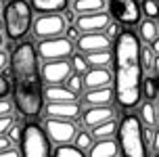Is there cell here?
<instances>
[{"instance_id":"6da1fadb","label":"cell","mask_w":159,"mask_h":157,"mask_svg":"<svg viewBox=\"0 0 159 157\" xmlns=\"http://www.w3.org/2000/svg\"><path fill=\"white\" fill-rule=\"evenodd\" d=\"M11 80L13 101L17 111L27 119L38 118L44 111V88L42 71L38 65V53L32 42H21L11 55Z\"/></svg>"},{"instance_id":"7a4b0ae2","label":"cell","mask_w":159,"mask_h":157,"mask_svg":"<svg viewBox=\"0 0 159 157\" xmlns=\"http://www.w3.org/2000/svg\"><path fill=\"white\" fill-rule=\"evenodd\" d=\"M143 46L132 30H124L115 40L113 63H115V101L121 109H134L143 92Z\"/></svg>"},{"instance_id":"3957f363","label":"cell","mask_w":159,"mask_h":157,"mask_svg":"<svg viewBox=\"0 0 159 157\" xmlns=\"http://www.w3.org/2000/svg\"><path fill=\"white\" fill-rule=\"evenodd\" d=\"M32 4L27 0H8L2 11V21H4V31L11 42L23 40L30 34L32 27Z\"/></svg>"},{"instance_id":"277c9868","label":"cell","mask_w":159,"mask_h":157,"mask_svg":"<svg viewBox=\"0 0 159 157\" xmlns=\"http://www.w3.org/2000/svg\"><path fill=\"white\" fill-rule=\"evenodd\" d=\"M144 130L140 119L128 113L119 124V151L121 157H147L144 151Z\"/></svg>"},{"instance_id":"5b68a950","label":"cell","mask_w":159,"mask_h":157,"mask_svg":"<svg viewBox=\"0 0 159 157\" xmlns=\"http://www.w3.org/2000/svg\"><path fill=\"white\" fill-rule=\"evenodd\" d=\"M21 157H50V141L44 126L25 124L21 132Z\"/></svg>"},{"instance_id":"8992f818","label":"cell","mask_w":159,"mask_h":157,"mask_svg":"<svg viewBox=\"0 0 159 157\" xmlns=\"http://www.w3.org/2000/svg\"><path fill=\"white\" fill-rule=\"evenodd\" d=\"M36 53L42 61H63L67 57H73V42L65 36L59 38H48L40 40V44L36 46Z\"/></svg>"},{"instance_id":"52a82bcc","label":"cell","mask_w":159,"mask_h":157,"mask_svg":"<svg viewBox=\"0 0 159 157\" xmlns=\"http://www.w3.org/2000/svg\"><path fill=\"white\" fill-rule=\"evenodd\" d=\"M109 15L121 25H138L140 23V4L138 0H109Z\"/></svg>"},{"instance_id":"ba28073f","label":"cell","mask_w":159,"mask_h":157,"mask_svg":"<svg viewBox=\"0 0 159 157\" xmlns=\"http://www.w3.org/2000/svg\"><path fill=\"white\" fill-rule=\"evenodd\" d=\"M67 30V19L59 13H48V15H40L34 21V34L40 40L48 38H59L63 36V31Z\"/></svg>"},{"instance_id":"9c48e42d","label":"cell","mask_w":159,"mask_h":157,"mask_svg":"<svg viewBox=\"0 0 159 157\" xmlns=\"http://www.w3.org/2000/svg\"><path fill=\"white\" fill-rule=\"evenodd\" d=\"M44 130H46L48 138L57 145H69V142L75 138V126L67 119H55V118H48L44 122Z\"/></svg>"},{"instance_id":"30bf717a","label":"cell","mask_w":159,"mask_h":157,"mask_svg":"<svg viewBox=\"0 0 159 157\" xmlns=\"http://www.w3.org/2000/svg\"><path fill=\"white\" fill-rule=\"evenodd\" d=\"M71 63L69 61H48L42 67V78L46 80V84L50 86H61L63 82L71 78Z\"/></svg>"},{"instance_id":"8fae6325","label":"cell","mask_w":159,"mask_h":157,"mask_svg":"<svg viewBox=\"0 0 159 157\" xmlns=\"http://www.w3.org/2000/svg\"><path fill=\"white\" fill-rule=\"evenodd\" d=\"M111 25V15L109 13H90V15H78L75 17V27L80 34H96L103 31Z\"/></svg>"},{"instance_id":"7c38bea8","label":"cell","mask_w":159,"mask_h":157,"mask_svg":"<svg viewBox=\"0 0 159 157\" xmlns=\"http://www.w3.org/2000/svg\"><path fill=\"white\" fill-rule=\"evenodd\" d=\"M75 46L82 50V53H98V50H109L111 46V38L109 36H105L101 31H96V34H82L78 40H75Z\"/></svg>"},{"instance_id":"4fadbf2b","label":"cell","mask_w":159,"mask_h":157,"mask_svg":"<svg viewBox=\"0 0 159 157\" xmlns=\"http://www.w3.org/2000/svg\"><path fill=\"white\" fill-rule=\"evenodd\" d=\"M44 113L48 118H55V119H78L80 113H82V107H80L78 101H69V103H48L44 107Z\"/></svg>"},{"instance_id":"5bb4252c","label":"cell","mask_w":159,"mask_h":157,"mask_svg":"<svg viewBox=\"0 0 159 157\" xmlns=\"http://www.w3.org/2000/svg\"><path fill=\"white\" fill-rule=\"evenodd\" d=\"M111 119H115V113L111 107H90V109L82 111V122L88 128H96V126L111 122Z\"/></svg>"},{"instance_id":"9a60e30c","label":"cell","mask_w":159,"mask_h":157,"mask_svg":"<svg viewBox=\"0 0 159 157\" xmlns=\"http://www.w3.org/2000/svg\"><path fill=\"white\" fill-rule=\"evenodd\" d=\"M115 99V90L111 86L105 88H92L84 94V101L90 105V107H109Z\"/></svg>"},{"instance_id":"2e32d148","label":"cell","mask_w":159,"mask_h":157,"mask_svg":"<svg viewBox=\"0 0 159 157\" xmlns=\"http://www.w3.org/2000/svg\"><path fill=\"white\" fill-rule=\"evenodd\" d=\"M109 82H111V73L105 67H92V69H88L84 73V84L88 86V90L105 88V86H109Z\"/></svg>"},{"instance_id":"e0dca14e","label":"cell","mask_w":159,"mask_h":157,"mask_svg":"<svg viewBox=\"0 0 159 157\" xmlns=\"http://www.w3.org/2000/svg\"><path fill=\"white\" fill-rule=\"evenodd\" d=\"M88 157H117L119 145L113 138H105V141H96V145L90 147Z\"/></svg>"},{"instance_id":"ac0fdd59","label":"cell","mask_w":159,"mask_h":157,"mask_svg":"<svg viewBox=\"0 0 159 157\" xmlns=\"http://www.w3.org/2000/svg\"><path fill=\"white\" fill-rule=\"evenodd\" d=\"M67 4H69V0H32V8L36 13H42V15L65 11Z\"/></svg>"},{"instance_id":"d6986e66","label":"cell","mask_w":159,"mask_h":157,"mask_svg":"<svg viewBox=\"0 0 159 157\" xmlns=\"http://www.w3.org/2000/svg\"><path fill=\"white\" fill-rule=\"evenodd\" d=\"M44 96H46L50 103H69V101H75V92H71L67 86H46Z\"/></svg>"},{"instance_id":"ffe728a7","label":"cell","mask_w":159,"mask_h":157,"mask_svg":"<svg viewBox=\"0 0 159 157\" xmlns=\"http://www.w3.org/2000/svg\"><path fill=\"white\" fill-rule=\"evenodd\" d=\"M105 8V0H73V11L80 15L101 13Z\"/></svg>"},{"instance_id":"44dd1931","label":"cell","mask_w":159,"mask_h":157,"mask_svg":"<svg viewBox=\"0 0 159 157\" xmlns=\"http://www.w3.org/2000/svg\"><path fill=\"white\" fill-rule=\"evenodd\" d=\"M138 34L144 42H153L155 38H159V25L153 19H144L138 23Z\"/></svg>"},{"instance_id":"7402d4cb","label":"cell","mask_w":159,"mask_h":157,"mask_svg":"<svg viewBox=\"0 0 159 157\" xmlns=\"http://www.w3.org/2000/svg\"><path fill=\"white\" fill-rule=\"evenodd\" d=\"M115 132H119V130H117V124H115V119H111V122H105V124L92 128V136H96V141L113 138V136H115Z\"/></svg>"},{"instance_id":"603a6c76","label":"cell","mask_w":159,"mask_h":157,"mask_svg":"<svg viewBox=\"0 0 159 157\" xmlns=\"http://www.w3.org/2000/svg\"><path fill=\"white\" fill-rule=\"evenodd\" d=\"M86 59L92 67H105V65H109V63L113 61V53L111 50H98V53L86 55Z\"/></svg>"},{"instance_id":"cb8c5ba5","label":"cell","mask_w":159,"mask_h":157,"mask_svg":"<svg viewBox=\"0 0 159 157\" xmlns=\"http://www.w3.org/2000/svg\"><path fill=\"white\" fill-rule=\"evenodd\" d=\"M140 119H143L149 128H153V126L157 124V115H155V107H153V103L147 101V103L140 105Z\"/></svg>"},{"instance_id":"d4e9b609","label":"cell","mask_w":159,"mask_h":157,"mask_svg":"<svg viewBox=\"0 0 159 157\" xmlns=\"http://www.w3.org/2000/svg\"><path fill=\"white\" fill-rule=\"evenodd\" d=\"M140 11L147 19H157L159 17V0H143L140 2Z\"/></svg>"},{"instance_id":"484cf974","label":"cell","mask_w":159,"mask_h":157,"mask_svg":"<svg viewBox=\"0 0 159 157\" xmlns=\"http://www.w3.org/2000/svg\"><path fill=\"white\" fill-rule=\"evenodd\" d=\"M55 157H86L82 153V149H78L75 145H59L55 151Z\"/></svg>"},{"instance_id":"4316f807","label":"cell","mask_w":159,"mask_h":157,"mask_svg":"<svg viewBox=\"0 0 159 157\" xmlns=\"http://www.w3.org/2000/svg\"><path fill=\"white\" fill-rule=\"evenodd\" d=\"M71 67H73L75 71H78L80 76H82V73H86V71H88L90 63H88L86 57H82V55L78 53V55H73V57H71Z\"/></svg>"},{"instance_id":"83f0119b","label":"cell","mask_w":159,"mask_h":157,"mask_svg":"<svg viewBox=\"0 0 159 157\" xmlns=\"http://www.w3.org/2000/svg\"><path fill=\"white\" fill-rule=\"evenodd\" d=\"M75 147H78V149H90V147H92V134L80 130V132L75 134Z\"/></svg>"},{"instance_id":"f1b7e54d","label":"cell","mask_w":159,"mask_h":157,"mask_svg":"<svg viewBox=\"0 0 159 157\" xmlns=\"http://www.w3.org/2000/svg\"><path fill=\"white\" fill-rule=\"evenodd\" d=\"M140 59H143V67L144 69H153V63H155V53H153L151 46L143 48V53H140Z\"/></svg>"},{"instance_id":"f546056e","label":"cell","mask_w":159,"mask_h":157,"mask_svg":"<svg viewBox=\"0 0 159 157\" xmlns=\"http://www.w3.org/2000/svg\"><path fill=\"white\" fill-rule=\"evenodd\" d=\"M86 86V84H84V78H80V73H75V76H71V78L67 80V88H69V90H71V92H82V88Z\"/></svg>"},{"instance_id":"4dcf8cb0","label":"cell","mask_w":159,"mask_h":157,"mask_svg":"<svg viewBox=\"0 0 159 157\" xmlns=\"http://www.w3.org/2000/svg\"><path fill=\"white\" fill-rule=\"evenodd\" d=\"M11 111H13V103L8 101V99H0V118L11 115Z\"/></svg>"},{"instance_id":"1f68e13d","label":"cell","mask_w":159,"mask_h":157,"mask_svg":"<svg viewBox=\"0 0 159 157\" xmlns=\"http://www.w3.org/2000/svg\"><path fill=\"white\" fill-rule=\"evenodd\" d=\"M8 92H11V82L0 73V99H7Z\"/></svg>"},{"instance_id":"d6a6232c","label":"cell","mask_w":159,"mask_h":157,"mask_svg":"<svg viewBox=\"0 0 159 157\" xmlns=\"http://www.w3.org/2000/svg\"><path fill=\"white\" fill-rule=\"evenodd\" d=\"M13 124H15V122H13V118H11V115H4V118H0V136H2L4 132H8Z\"/></svg>"},{"instance_id":"836d02e7","label":"cell","mask_w":159,"mask_h":157,"mask_svg":"<svg viewBox=\"0 0 159 157\" xmlns=\"http://www.w3.org/2000/svg\"><path fill=\"white\" fill-rule=\"evenodd\" d=\"M21 132H23V128H19L17 124L11 126V130H8V138L15 142V141H21Z\"/></svg>"},{"instance_id":"e575fe53","label":"cell","mask_w":159,"mask_h":157,"mask_svg":"<svg viewBox=\"0 0 159 157\" xmlns=\"http://www.w3.org/2000/svg\"><path fill=\"white\" fill-rule=\"evenodd\" d=\"M155 80H151V78H147V82H144V92H147V96L149 99H153L155 96Z\"/></svg>"},{"instance_id":"d590c367","label":"cell","mask_w":159,"mask_h":157,"mask_svg":"<svg viewBox=\"0 0 159 157\" xmlns=\"http://www.w3.org/2000/svg\"><path fill=\"white\" fill-rule=\"evenodd\" d=\"M0 157H21V153L15 149V147H11L7 151H0Z\"/></svg>"},{"instance_id":"8d00e7d4","label":"cell","mask_w":159,"mask_h":157,"mask_svg":"<svg viewBox=\"0 0 159 157\" xmlns=\"http://www.w3.org/2000/svg\"><path fill=\"white\" fill-rule=\"evenodd\" d=\"M119 34H121V31H119L117 25H109V27H107V36H109V38H115V40H117Z\"/></svg>"},{"instance_id":"74e56055","label":"cell","mask_w":159,"mask_h":157,"mask_svg":"<svg viewBox=\"0 0 159 157\" xmlns=\"http://www.w3.org/2000/svg\"><path fill=\"white\" fill-rule=\"evenodd\" d=\"M67 38L69 40H78L80 38V30L73 25V27H67Z\"/></svg>"},{"instance_id":"f35d334b","label":"cell","mask_w":159,"mask_h":157,"mask_svg":"<svg viewBox=\"0 0 159 157\" xmlns=\"http://www.w3.org/2000/svg\"><path fill=\"white\" fill-rule=\"evenodd\" d=\"M7 149H11V138L0 136V151H7Z\"/></svg>"},{"instance_id":"ab89813d","label":"cell","mask_w":159,"mask_h":157,"mask_svg":"<svg viewBox=\"0 0 159 157\" xmlns=\"http://www.w3.org/2000/svg\"><path fill=\"white\" fill-rule=\"evenodd\" d=\"M151 147L159 153V130H153V142H151Z\"/></svg>"},{"instance_id":"60d3db41","label":"cell","mask_w":159,"mask_h":157,"mask_svg":"<svg viewBox=\"0 0 159 157\" xmlns=\"http://www.w3.org/2000/svg\"><path fill=\"white\" fill-rule=\"evenodd\" d=\"M7 63H8V57H7V53H2V50H0V71H2L4 67H7Z\"/></svg>"},{"instance_id":"b9f144b4","label":"cell","mask_w":159,"mask_h":157,"mask_svg":"<svg viewBox=\"0 0 159 157\" xmlns=\"http://www.w3.org/2000/svg\"><path fill=\"white\" fill-rule=\"evenodd\" d=\"M151 48H153V53H155V55H159V38H155L151 42Z\"/></svg>"},{"instance_id":"7bdbcfd3","label":"cell","mask_w":159,"mask_h":157,"mask_svg":"<svg viewBox=\"0 0 159 157\" xmlns=\"http://www.w3.org/2000/svg\"><path fill=\"white\" fill-rule=\"evenodd\" d=\"M153 69H155V73L159 76V55H155V63H153Z\"/></svg>"},{"instance_id":"ee69618b","label":"cell","mask_w":159,"mask_h":157,"mask_svg":"<svg viewBox=\"0 0 159 157\" xmlns=\"http://www.w3.org/2000/svg\"><path fill=\"white\" fill-rule=\"evenodd\" d=\"M2 44H4V38H2V34H0V46H2Z\"/></svg>"},{"instance_id":"f6af8a7d","label":"cell","mask_w":159,"mask_h":157,"mask_svg":"<svg viewBox=\"0 0 159 157\" xmlns=\"http://www.w3.org/2000/svg\"><path fill=\"white\" fill-rule=\"evenodd\" d=\"M155 84H157V90H159V76H157V80H155Z\"/></svg>"},{"instance_id":"bcb514c9","label":"cell","mask_w":159,"mask_h":157,"mask_svg":"<svg viewBox=\"0 0 159 157\" xmlns=\"http://www.w3.org/2000/svg\"><path fill=\"white\" fill-rule=\"evenodd\" d=\"M157 113H159V107H157Z\"/></svg>"},{"instance_id":"7dc6e473","label":"cell","mask_w":159,"mask_h":157,"mask_svg":"<svg viewBox=\"0 0 159 157\" xmlns=\"http://www.w3.org/2000/svg\"><path fill=\"white\" fill-rule=\"evenodd\" d=\"M157 157H159V153H157Z\"/></svg>"}]
</instances>
